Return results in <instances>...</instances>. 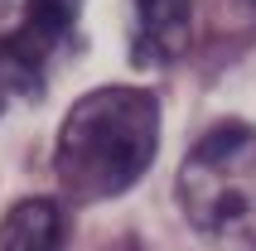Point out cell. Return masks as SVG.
Wrapping results in <instances>:
<instances>
[{
    "mask_svg": "<svg viewBox=\"0 0 256 251\" xmlns=\"http://www.w3.org/2000/svg\"><path fill=\"white\" fill-rule=\"evenodd\" d=\"M82 0H0V78L14 92H39L78 39Z\"/></svg>",
    "mask_w": 256,
    "mask_h": 251,
    "instance_id": "3",
    "label": "cell"
},
{
    "mask_svg": "<svg viewBox=\"0 0 256 251\" xmlns=\"http://www.w3.org/2000/svg\"><path fill=\"white\" fill-rule=\"evenodd\" d=\"M179 208L194 232L256 251V126L222 121L184 154Z\"/></svg>",
    "mask_w": 256,
    "mask_h": 251,
    "instance_id": "2",
    "label": "cell"
},
{
    "mask_svg": "<svg viewBox=\"0 0 256 251\" xmlns=\"http://www.w3.org/2000/svg\"><path fill=\"white\" fill-rule=\"evenodd\" d=\"M194 44V0H130V63L170 68Z\"/></svg>",
    "mask_w": 256,
    "mask_h": 251,
    "instance_id": "4",
    "label": "cell"
},
{
    "mask_svg": "<svg viewBox=\"0 0 256 251\" xmlns=\"http://www.w3.org/2000/svg\"><path fill=\"white\" fill-rule=\"evenodd\" d=\"M0 251H63V212L54 198H20L0 222Z\"/></svg>",
    "mask_w": 256,
    "mask_h": 251,
    "instance_id": "5",
    "label": "cell"
},
{
    "mask_svg": "<svg viewBox=\"0 0 256 251\" xmlns=\"http://www.w3.org/2000/svg\"><path fill=\"white\" fill-rule=\"evenodd\" d=\"M213 5L237 24H256V0H213Z\"/></svg>",
    "mask_w": 256,
    "mask_h": 251,
    "instance_id": "6",
    "label": "cell"
},
{
    "mask_svg": "<svg viewBox=\"0 0 256 251\" xmlns=\"http://www.w3.org/2000/svg\"><path fill=\"white\" fill-rule=\"evenodd\" d=\"M160 150V102L145 87H97L58 126L54 169L78 203L136 188Z\"/></svg>",
    "mask_w": 256,
    "mask_h": 251,
    "instance_id": "1",
    "label": "cell"
}]
</instances>
